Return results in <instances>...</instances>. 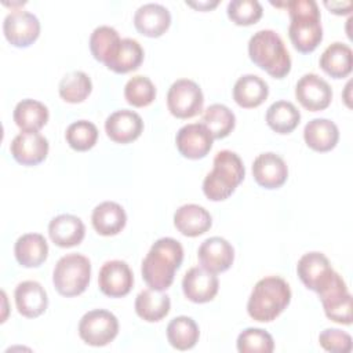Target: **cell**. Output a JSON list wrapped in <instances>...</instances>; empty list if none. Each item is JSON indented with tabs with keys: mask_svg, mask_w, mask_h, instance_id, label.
Returning <instances> with one entry per match:
<instances>
[{
	"mask_svg": "<svg viewBox=\"0 0 353 353\" xmlns=\"http://www.w3.org/2000/svg\"><path fill=\"white\" fill-rule=\"evenodd\" d=\"M296 273L309 290L319 292L330 283L335 270L323 252L310 251L299 258L296 263Z\"/></svg>",
	"mask_w": 353,
	"mask_h": 353,
	"instance_id": "obj_11",
	"label": "cell"
},
{
	"mask_svg": "<svg viewBox=\"0 0 353 353\" xmlns=\"http://www.w3.org/2000/svg\"><path fill=\"white\" fill-rule=\"evenodd\" d=\"M18 312L28 319L39 317L48 306V296L44 287L34 280L19 283L14 292Z\"/></svg>",
	"mask_w": 353,
	"mask_h": 353,
	"instance_id": "obj_20",
	"label": "cell"
},
{
	"mask_svg": "<svg viewBox=\"0 0 353 353\" xmlns=\"http://www.w3.org/2000/svg\"><path fill=\"white\" fill-rule=\"evenodd\" d=\"M135 28L148 37L161 36L171 25V14L167 7L159 3H146L134 14Z\"/></svg>",
	"mask_w": 353,
	"mask_h": 353,
	"instance_id": "obj_21",
	"label": "cell"
},
{
	"mask_svg": "<svg viewBox=\"0 0 353 353\" xmlns=\"http://www.w3.org/2000/svg\"><path fill=\"white\" fill-rule=\"evenodd\" d=\"M105 131L112 141L117 143H130L142 134L143 121L137 112L120 109L108 116Z\"/></svg>",
	"mask_w": 353,
	"mask_h": 353,
	"instance_id": "obj_19",
	"label": "cell"
},
{
	"mask_svg": "<svg viewBox=\"0 0 353 353\" xmlns=\"http://www.w3.org/2000/svg\"><path fill=\"white\" fill-rule=\"evenodd\" d=\"M252 175L258 185L266 189H277L287 181L288 167L283 157L273 152L261 153L252 163Z\"/></svg>",
	"mask_w": 353,
	"mask_h": 353,
	"instance_id": "obj_18",
	"label": "cell"
},
{
	"mask_svg": "<svg viewBox=\"0 0 353 353\" xmlns=\"http://www.w3.org/2000/svg\"><path fill=\"white\" fill-rule=\"evenodd\" d=\"M219 280L215 273L203 266L190 268L182 279L185 296L194 303H204L214 299L218 292Z\"/></svg>",
	"mask_w": 353,
	"mask_h": 353,
	"instance_id": "obj_15",
	"label": "cell"
},
{
	"mask_svg": "<svg viewBox=\"0 0 353 353\" xmlns=\"http://www.w3.org/2000/svg\"><path fill=\"white\" fill-rule=\"evenodd\" d=\"M245 168L236 152L219 150L214 157V168L203 181V192L212 201L228 199L244 179Z\"/></svg>",
	"mask_w": 353,
	"mask_h": 353,
	"instance_id": "obj_5",
	"label": "cell"
},
{
	"mask_svg": "<svg viewBox=\"0 0 353 353\" xmlns=\"http://www.w3.org/2000/svg\"><path fill=\"white\" fill-rule=\"evenodd\" d=\"M119 332L117 317L105 309H92L83 314L79 323L80 338L91 346H105L110 343Z\"/></svg>",
	"mask_w": 353,
	"mask_h": 353,
	"instance_id": "obj_7",
	"label": "cell"
},
{
	"mask_svg": "<svg viewBox=\"0 0 353 353\" xmlns=\"http://www.w3.org/2000/svg\"><path fill=\"white\" fill-rule=\"evenodd\" d=\"M134 284V274L127 262L120 259L108 261L98 274L99 290L112 298L127 295Z\"/></svg>",
	"mask_w": 353,
	"mask_h": 353,
	"instance_id": "obj_13",
	"label": "cell"
},
{
	"mask_svg": "<svg viewBox=\"0 0 353 353\" xmlns=\"http://www.w3.org/2000/svg\"><path fill=\"white\" fill-rule=\"evenodd\" d=\"M274 349L272 335L262 328H245L237 336V350L240 353H270Z\"/></svg>",
	"mask_w": 353,
	"mask_h": 353,
	"instance_id": "obj_38",
	"label": "cell"
},
{
	"mask_svg": "<svg viewBox=\"0 0 353 353\" xmlns=\"http://www.w3.org/2000/svg\"><path fill=\"white\" fill-rule=\"evenodd\" d=\"M200 336L199 325L192 317H174L167 325V339L178 350H189L196 346Z\"/></svg>",
	"mask_w": 353,
	"mask_h": 353,
	"instance_id": "obj_32",
	"label": "cell"
},
{
	"mask_svg": "<svg viewBox=\"0 0 353 353\" xmlns=\"http://www.w3.org/2000/svg\"><path fill=\"white\" fill-rule=\"evenodd\" d=\"M321 347L327 352L349 353L352 350V336L338 328H325L319 335Z\"/></svg>",
	"mask_w": 353,
	"mask_h": 353,
	"instance_id": "obj_41",
	"label": "cell"
},
{
	"mask_svg": "<svg viewBox=\"0 0 353 353\" xmlns=\"http://www.w3.org/2000/svg\"><path fill=\"white\" fill-rule=\"evenodd\" d=\"M58 90L63 101L70 103H79L90 95L92 90V81L87 73L81 70H74L61 79Z\"/></svg>",
	"mask_w": 353,
	"mask_h": 353,
	"instance_id": "obj_36",
	"label": "cell"
},
{
	"mask_svg": "<svg viewBox=\"0 0 353 353\" xmlns=\"http://www.w3.org/2000/svg\"><path fill=\"white\" fill-rule=\"evenodd\" d=\"M14 254L21 266L37 268L47 259V240L40 233H25L15 241Z\"/></svg>",
	"mask_w": 353,
	"mask_h": 353,
	"instance_id": "obj_26",
	"label": "cell"
},
{
	"mask_svg": "<svg viewBox=\"0 0 353 353\" xmlns=\"http://www.w3.org/2000/svg\"><path fill=\"white\" fill-rule=\"evenodd\" d=\"M290 301L288 283L279 276H266L254 285L247 302V312L251 319L269 323L281 314Z\"/></svg>",
	"mask_w": 353,
	"mask_h": 353,
	"instance_id": "obj_3",
	"label": "cell"
},
{
	"mask_svg": "<svg viewBox=\"0 0 353 353\" xmlns=\"http://www.w3.org/2000/svg\"><path fill=\"white\" fill-rule=\"evenodd\" d=\"M119 32L108 25L95 28L90 36V50L94 58L99 62L106 63L120 46Z\"/></svg>",
	"mask_w": 353,
	"mask_h": 353,
	"instance_id": "obj_34",
	"label": "cell"
},
{
	"mask_svg": "<svg viewBox=\"0 0 353 353\" xmlns=\"http://www.w3.org/2000/svg\"><path fill=\"white\" fill-rule=\"evenodd\" d=\"M3 32L14 47H29L40 34V22L29 11L12 10L3 21Z\"/></svg>",
	"mask_w": 353,
	"mask_h": 353,
	"instance_id": "obj_10",
	"label": "cell"
},
{
	"mask_svg": "<svg viewBox=\"0 0 353 353\" xmlns=\"http://www.w3.org/2000/svg\"><path fill=\"white\" fill-rule=\"evenodd\" d=\"M324 6L330 8L334 14L342 15V14H349L352 11V1H324Z\"/></svg>",
	"mask_w": 353,
	"mask_h": 353,
	"instance_id": "obj_42",
	"label": "cell"
},
{
	"mask_svg": "<svg viewBox=\"0 0 353 353\" xmlns=\"http://www.w3.org/2000/svg\"><path fill=\"white\" fill-rule=\"evenodd\" d=\"M48 234L57 245L69 248L83 241L85 226L79 216L72 214H61L50 221Z\"/></svg>",
	"mask_w": 353,
	"mask_h": 353,
	"instance_id": "obj_22",
	"label": "cell"
},
{
	"mask_svg": "<svg viewBox=\"0 0 353 353\" xmlns=\"http://www.w3.org/2000/svg\"><path fill=\"white\" fill-rule=\"evenodd\" d=\"M268 95V83L256 74H243L233 85V99L245 109L259 106Z\"/></svg>",
	"mask_w": 353,
	"mask_h": 353,
	"instance_id": "obj_27",
	"label": "cell"
},
{
	"mask_svg": "<svg viewBox=\"0 0 353 353\" xmlns=\"http://www.w3.org/2000/svg\"><path fill=\"white\" fill-rule=\"evenodd\" d=\"M197 258L204 269L212 273H219L228 270L232 266L234 259V250L226 239L214 236L205 239L200 244L197 250Z\"/></svg>",
	"mask_w": 353,
	"mask_h": 353,
	"instance_id": "obj_17",
	"label": "cell"
},
{
	"mask_svg": "<svg viewBox=\"0 0 353 353\" xmlns=\"http://www.w3.org/2000/svg\"><path fill=\"white\" fill-rule=\"evenodd\" d=\"M91 222L97 233L102 236H113L124 229L127 214L119 203L103 201L92 210Z\"/></svg>",
	"mask_w": 353,
	"mask_h": 353,
	"instance_id": "obj_25",
	"label": "cell"
},
{
	"mask_svg": "<svg viewBox=\"0 0 353 353\" xmlns=\"http://www.w3.org/2000/svg\"><path fill=\"white\" fill-rule=\"evenodd\" d=\"M214 137L203 123H190L181 127L175 137L179 153L192 160L203 159L212 148Z\"/></svg>",
	"mask_w": 353,
	"mask_h": 353,
	"instance_id": "obj_12",
	"label": "cell"
},
{
	"mask_svg": "<svg viewBox=\"0 0 353 353\" xmlns=\"http://www.w3.org/2000/svg\"><path fill=\"white\" fill-rule=\"evenodd\" d=\"M91 277V262L87 256L72 252L61 256L52 272L55 290L63 296H76L85 291Z\"/></svg>",
	"mask_w": 353,
	"mask_h": 353,
	"instance_id": "obj_6",
	"label": "cell"
},
{
	"mask_svg": "<svg viewBox=\"0 0 353 353\" xmlns=\"http://www.w3.org/2000/svg\"><path fill=\"white\" fill-rule=\"evenodd\" d=\"M65 138L72 149L84 152L97 143L98 128L88 120H77L69 124L65 132Z\"/></svg>",
	"mask_w": 353,
	"mask_h": 353,
	"instance_id": "obj_37",
	"label": "cell"
},
{
	"mask_svg": "<svg viewBox=\"0 0 353 353\" xmlns=\"http://www.w3.org/2000/svg\"><path fill=\"white\" fill-rule=\"evenodd\" d=\"M174 225L183 236L196 237L211 228L212 218L204 207L190 203L181 205L175 211Z\"/></svg>",
	"mask_w": 353,
	"mask_h": 353,
	"instance_id": "obj_23",
	"label": "cell"
},
{
	"mask_svg": "<svg viewBox=\"0 0 353 353\" xmlns=\"http://www.w3.org/2000/svg\"><path fill=\"white\" fill-rule=\"evenodd\" d=\"M171 307V299L167 294L159 290L146 288L142 290L135 298L137 314L149 323L160 321L164 319Z\"/></svg>",
	"mask_w": 353,
	"mask_h": 353,
	"instance_id": "obj_28",
	"label": "cell"
},
{
	"mask_svg": "<svg viewBox=\"0 0 353 353\" xmlns=\"http://www.w3.org/2000/svg\"><path fill=\"white\" fill-rule=\"evenodd\" d=\"M303 138L310 149L316 152H328L336 146L339 130L334 121L317 117L306 123L303 128Z\"/></svg>",
	"mask_w": 353,
	"mask_h": 353,
	"instance_id": "obj_24",
	"label": "cell"
},
{
	"mask_svg": "<svg viewBox=\"0 0 353 353\" xmlns=\"http://www.w3.org/2000/svg\"><path fill=\"white\" fill-rule=\"evenodd\" d=\"M188 6L190 7H194L197 10H211L214 8L215 6H218V0H214V1H186Z\"/></svg>",
	"mask_w": 353,
	"mask_h": 353,
	"instance_id": "obj_43",
	"label": "cell"
},
{
	"mask_svg": "<svg viewBox=\"0 0 353 353\" xmlns=\"http://www.w3.org/2000/svg\"><path fill=\"white\" fill-rule=\"evenodd\" d=\"M48 109L36 99H22L17 103L12 117L22 131H39L48 121Z\"/></svg>",
	"mask_w": 353,
	"mask_h": 353,
	"instance_id": "obj_30",
	"label": "cell"
},
{
	"mask_svg": "<svg viewBox=\"0 0 353 353\" xmlns=\"http://www.w3.org/2000/svg\"><path fill=\"white\" fill-rule=\"evenodd\" d=\"M325 316L339 324H352V295L345 280L335 272L330 283L319 292Z\"/></svg>",
	"mask_w": 353,
	"mask_h": 353,
	"instance_id": "obj_9",
	"label": "cell"
},
{
	"mask_svg": "<svg viewBox=\"0 0 353 353\" xmlns=\"http://www.w3.org/2000/svg\"><path fill=\"white\" fill-rule=\"evenodd\" d=\"M352 48L341 41L330 44L320 57V68L334 79H343L352 72Z\"/></svg>",
	"mask_w": 353,
	"mask_h": 353,
	"instance_id": "obj_29",
	"label": "cell"
},
{
	"mask_svg": "<svg viewBox=\"0 0 353 353\" xmlns=\"http://www.w3.org/2000/svg\"><path fill=\"white\" fill-rule=\"evenodd\" d=\"M204 95L200 85L190 79H179L167 92V106L172 116L189 119L203 110Z\"/></svg>",
	"mask_w": 353,
	"mask_h": 353,
	"instance_id": "obj_8",
	"label": "cell"
},
{
	"mask_svg": "<svg viewBox=\"0 0 353 353\" xmlns=\"http://www.w3.org/2000/svg\"><path fill=\"white\" fill-rule=\"evenodd\" d=\"M124 97L127 102L137 108L150 105L156 98V87L152 80L146 76L131 77L124 87Z\"/></svg>",
	"mask_w": 353,
	"mask_h": 353,
	"instance_id": "obj_39",
	"label": "cell"
},
{
	"mask_svg": "<svg viewBox=\"0 0 353 353\" xmlns=\"http://www.w3.org/2000/svg\"><path fill=\"white\" fill-rule=\"evenodd\" d=\"M301 121V113L292 102L276 101L266 110L268 125L279 134H290Z\"/></svg>",
	"mask_w": 353,
	"mask_h": 353,
	"instance_id": "obj_33",
	"label": "cell"
},
{
	"mask_svg": "<svg viewBox=\"0 0 353 353\" xmlns=\"http://www.w3.org/2000/svg\"><path fill=\"white\" fill-rule=\"evenodd\" d=\"M277 7H285L290 14L288 36L299 52H312L323 40V28L319 6L314 0H290L273 3Z\"/></svg>",
	"mask_w": 353,
	"mask_h": 353,
	"instance_id": "obj_2",
	"label": "cell"
},
{
	"mask_svg": "<svg viewBox=\"0 0 353 353\" xmlns=\"http://www.w3.org/2000/svg\"><path fill=\"white\" fill-rule=\"evenodd\" d=\"M48 141L37 131L19 132L10 145L12 157L22 165H36L48 154Z\"/></svg>",
	"mask_w": 353,
	"mask_h": 353,
	"instance_id": "obj_16",
	"label": "cell"
},
{
	"mask_svg": "<svg viewBox=\"0 0 353 353\" xmlns=\"http://www.w3.org/2000/svg\"><path fill=\"white\" fill-rule=\"evenodd\" d=\"M182 261V244L172 237H161L152 244L142 261V277L150 288L164 291L172 284Z\"/></svg>",
	"mask_w": 353,
	"mask_h": 353,
	"instance_id": "obj_1",
	"label": "cell"
},
{
	"mask_svg": "<svg viewBox=\"0 0 353 353\" xmlns=\"http://www.w3.org/2000/svg\"><path fill=\"white\" fill-rule=\"evenodd\" d=\"M251 61L272 77L283 79L291 70V57L283 39L272 29L255 32L248 41Z\"/></svg>",
	"mask_w": 353,
	"mask_h": 353,
	"instance_id": "obj_4",
	"label": "cell"
},
{
	"mask_svg": "<svg viewBox=\"0 0 353 353\" xmlns=\"http://www.w3.org/2000/svg\"><path fill=\"white\" fill-rule=\"evenodd\" d=\"M263 8L258 0H232L228 4V15L237 25H251L259 21Z\"/></svg>",
	"mask_w": 353,
	"mask_h": 353,
	"instance_id": "obj_40",
	"label": "cell"
},
{
	"mask_svg": "<svg viewBox=\"0 0 353 353\" xmlns=\"http://www.w3.org/2000/svg\"><path fill=\"white\" fill-rule=\"evenodd\" d=\"M143 61V48L131 37L121 39L119 48L113 57L105 63L108 69L116 73H127L139 68Z\"/></svg>",
	"mask_w": 353,
	"mask_h": 353,
	"instance_id": "obj_31",
	"label": "cell"
},
{
	"mask_svg": "<svg viewBox=\"0 0 353 353\" xmlns=\"http://www.w3.org/2000/svg\"><path fill=\"white\" fill-rule=\"evenodd\" d=\"M295 97L305 109L317 112L328 108L332 99V90L323 77L316 73H306L295 85Z\"/></svg>",
	"mask_w": 353,
	"mask_h": 353,
	"instance_id": "obj_14",
	"label": "cell"
},
{
	"mask_svg": "<svg viewBox=\"0 0 353 353\" xmlns=\"http://www.w3.org/2000/svg\"><path fill=\"white\" fill-rule=\"evenodd\" d=\"M201 123L210 130L214 138L221 139L228 137L234 128L236 116L228 106L222 103H212L204 110Z\"/></svg>",
	"mask_w": 353,
	"mask_h": 353,
	"instance_id": "obj_35",
	"label": "cell"
}]
</instances>
